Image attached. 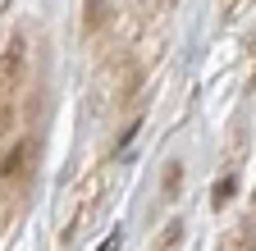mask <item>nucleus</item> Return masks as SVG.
I'll use <instances>...</instances> for the list:
<instances>
[{
    "label": "nucleus",
    "mask_w": 256,
    "mask_h": 251,
    "mask_svg": "<svg viewBox=\"0 0 256 251\" xmlns=\"http://www.w3.org/2000/svg\"><path fill=\"white\" fill-rule=\"evenodd\" d=\"M37 128H10L0 137V206L18 210L28 187H32V174H37Z\"/></svg>",
    "instance_id": "1"
},
{
    "label": "nucleus",
    "mask_w": 256,
    "mask_h": 251,
    "mask_svg": "<svg viewBox=\"0 0 256 251\" xmlns=\"http://www.w3.org/2000/svg\"><path fill=\"white\" fill-rule=\"evenodd\" d=\"M138 87H142V69L133 50H101V64H96V114H124L128 105L138 101Z\"/></svg>",
    "instance_id": "2"
},
{
    "label": "nucleus",
    "mask_w": 256,
    "mask_h": 251,
    "mask_svg": "<svg viewBox=\"0 0 256 251\" xmlns=\"http://www.w3.org/2000/svg\"><path fill=\"white\" fill-rule=\"evenodd\" d=\"M23 87H28V37L5 32L0 37V137L10 128H18V101H23Z\"/></svg>",
    "instance_id": "3"
},
{
    "label": "nucleus",
    "mask_w": 256,
    "mask_h": 251,
    "mask_svg": "<svg viewBox=\"0 0 256 251\" xmlns=\"http://www.w3.org/2000/svg\"><path fill=\"white\" fill-rule=\"evenodd\" d=\"M82 32L92 46H106L114 32V5L110 0H87V14H82Z\"/></svg>",
    "instance_id": "4"
},
{
    "label": "nucleus",
    "mask_w": 256,
    "mask_h": 251,
    "mask_svg": "<svg viewBox=\"0 0 256 251\" xmlns=\"http://www.w3.org/2000/svg\"><path fill=\"white\" fill-rule=\"evenodd\" d=\"M220 251H252V229L242 233V242H238V229H234L229 238H224V247H220Z\"/></svg>",
    "instance_id": "5"
},
{
    "label": "nucleus",
    "mask_w": 256,
    "mask_h": 251,
    "mask_svg": "<svg viewBox=\"0 0 256 251\" xmlns=\"http://www.w3.org/2000/svg\"><path fill=\"white\" fill-rule=\"evenodd\" d=\"M178 233H183V229H178V224H170V229H165V238L156 242V251H174V247H178Z\"/></svg>",
    "instance_id": "6"
},
{
    "label": "nucleus",
    "mask_w": 256,
    "mask_h": 251,
    "mask_svg": "<svg viewBox=\"0 0 256 251\" xmlns=\"http://www.w3.org/2000/svg\"><path fill=\"white\" fill-rule=\"evenodd\" d=\"M229 192H234V174H224L220 187H215V206H229Z\"/></svg>",
    "instance_id": "7"
},
{
    "label": "nucleus",
    "mask_w": 256,
    "mask_h": 251,
    "mask_svg": "<svg viewBox=\"0 0 256 251\" xmlns=\"http://www.w3.org/2000/svg\"><path fill=\"white\" fill-rule=\"evenodd\" d=\"M247 5V0H220V9H224V18H238V9Z\"/></svg>",
    "instance_id": "8"
},
{
    "label": "nucleus",
    "mask_w": 256,
    "mask_h": 251,
    "mask_svg": "<svg viewBox=\"0 0 256 251\" xmlns=\"http://www.w3.org/2000/svg\"><path fill=\"white\" fill-rule=\"evenodd\" d=\"M101 251H114V238H110V242H106V247H101Z\"/></svg>",
    "instance_id": "9"
}]
</instances>
